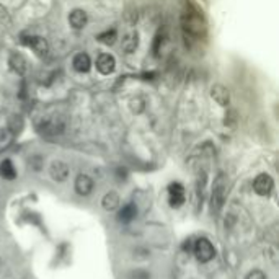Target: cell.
<instances>
[{"instance_id":"obj_1","label":"cell","mask_w":279,"mask_h":279,"mask_svg":"<svg viewBox=\"0 0 279 279\" xmlns=\"http://www.w3.org/2000/svg\"><path fill=\"white\" fill-rule=\"evenodd\" d=\"M181 26H183L185 36H191L194 39H201L206 35V21L203 15L194 8H188L181 17Z\"/></svg>"},{"instance_id":"obj_2","label":"cell","mask_w":279,"mask_h":279,"mask_svg":"<svg viewBox=\"0 0 279 279\" xmlns=\"http://www.w3.org/2000/svg\"><path fill=\"white\" fill-rule=\"evenodd\" d=\"M225 196H227V180L225 176L219 173L217 178L214 180V186H212V196H211V206L214 212H219L222 206L225 203Z\"/></svg>"},{"instance_id":"obj_3","label":"cell","mask_w":279,"mask_h":279,"mask_svg":"<svg viewBox=\"0 0 279 279\" xmlns=\"http://www.w3.org/2000/svg\"><path fill=\"white\" fill-rule=\"evenodd\" d=\"M194 255L201 263H207L216 257V250H214L212 243L207 239H199L194 243Z\"/></svg>"},{"instance_id":"obj_4","label":"cell","mask_w":279,"mask_h":279,"mask_svg":"<svg viewBox=\"0 0 279 279\" xmlns=\"http://www.w3.org/2000/svg\"><path fill=\"white\" fill-rule=\"evenodd\" d=\"M273 186H274V181L268 173L258 175L253 181V189L260 196H268V194L273 191Z\"/></svg>"},{"instance_id":"obj_5","label":"cell","mask_w":279,"mask_h":279,"mask_svg":"<svg viewBox=\"0 0 279 279\" xmlns=\"http://www.w3.org/2000/svg\"><path fill=\"white\" fill-rule=\"evenodd\" d=\"M211 98L216 101L219 106H229L230 103V92L229 88L221 85V83H216V85L211 87Z\"/></svg>"},{"instance_id":"obj_6","label":"cell","mask_w":279,"mask_h":279,"mask_svg":"<svg viewBox=\"0 0 279 279\" xmlns=\"http://www.w3.org/2000/svg\"><path fill=\"white\" fill-rule=\"evenodd\" d=\"M26 44L28 48L33 49V53L39 57H46L48 56V51H49V46H48V41H46L43 36H30L26 38Z\"/></svg>"},{"instance_id":"obj_7","label":"cell","mask_w":279,"mask_h":279,"mask_svg":"<svg viewBox=\"0 0 279 279\" xmlns=\"http://www.w3.org/2000/svg\"><path fill=\"white\" fill-rule=\"evenodd\" d=\"M116 67V59L114 56L111 54H100L98 59H96V69H98L100 74H103V75H110V74H113Z\"/></svg>"},{"instance_id":"obj_8","label":"cell","mask_w":279,"mask_h":279,"mask_svg":"<svg viewBox=\"0 0 279 279\" xmlns=\"http://www.w3.org/2000/svg\"><path fill=\"white\" fill-rule=\"evenodd\" d=\"M168 194H170V206L171 207H180L185 203V188L181 183H171L168 186Z\"/></svg>"},{"instance_id":"obj_9","label":"cell","mask_w":279,"mask_h":279,"mask_svg":"<svg viewBox=\"0 0 279 279\" xmlns=\"http://www.w3.org/2000/svg\"><path fill=\"white\" fill-rule=\"evenodd\" d=\"M49 175L54 181H66L69 176V167L67 164L60 160H54L49 167Z\"/></svg>"},{"instance_id":"obj_10","label":"cell","mask_w":279,"mask_h":279,"mask_svg":"<svg viewBox=\"0 0 279 279\" xmlns=\"http://www.w3.org/2000/svg\"><path fill=\"white\" fill-rule=\"evenodd\" d=\"M93 189V180L88 175L80 173L75 178V191L80 194V196H88Z\"/></svg>"},{"instance_id":"obj_11","label":"cell","mask_w":279,"mask_h":279,"mask_svg":"<svg viewBox=\"0 0 279 279\" xmlns=\"http://www.w3.org/2000/svg\"><path fill=\"white\" fill-rule=\"evenodd\" d=\"M88 21V17H87V12L82 10V8H75V10H72L69 13V23H71L72 28H75V30H82V28H85Z\"/></svg>"},{"instance_id":"obj_12","label":"cell","mask_w":279,"mask_h":279,"mask_svg":"<svg viewBox=\"0 0 279 279\" xmlns=\"http://www.w3.org/2000/svg\"><path fill=\"white\" fill-rule=\"evenodd\" d=\"M10 67L15 71L18 75H25L26 71H28V60L23 54H18V53H13L10 56V60H8Z\"/></svg>"},{"instance_id":"obj_13","label":"cell","mask_w":279,"mask_h":279,"mask_svg":"<svg viewBox=\"0 0 279 279\" xmlns=\"http://www.w3.org/2000/svg\"><path fill=\"white\" fill-rule=\"evenodd\" d=\"M72 66L74 69H75L77 72H82L85 74L92 69V59L90 56H88L87 53H78L75 54V57H74L72 60Z\"/></svg>"},{"instance_id":"obj_14","label":"cell","mask_w":279,"mask_h":279,"mask_svg":"<svg viewBox=\"0 0 279 279\" xmlns=\"http://www.w3.org/2000/svg\"><path fill=\"white\" fill-rule=\"evenodd\" d=\"M137 216V207L136 204H126V206H123V209L118 212V221L119 222H124V224H128V222H131L136 219Z\"/></svg>"},{"instance_id":"obj_15","label":"cell","mask_w":279,"mask_h":279,"mask_svg":"<svg viewBox=\"0 0 279 279\" xmlns=\"http://www.w3.org/2000/svg\"><path fill=\"white\" fill-rule=\"evenodd\" d=\"M101 206H103L105 211H114L119 206V196L114 191L106 193L103 199H101Z\"/></svg>"},{"instance_id":"obj_16","label":"cell","mask_w":279,"mask_h":279,"mask_svg":"<svg viewBox=\"0 0 279 279\" xmlns=\"http://www.w3.org/2000/svg\"><path fill=\"white\" fill-rule=\"evenodd\" d=\"M0 175H2L5 180H15L17 178V170H15V167H13L12 160L7 159L0 164Z\"/></svg>"},{"instance_id":"obj_17","label":"cell","mask_w":279,"mask_h":279,"mask_svg":"<svg viewBox=\"0 0 279 279\" xmlns=\"http://www.w3.org/2000/svg\"><path fill=\"white\" fill-rule=\"evenodd\" d=\"M137 43H139V35L136 31H132V33H129L126 36V39L123 41V49L126 51V53H132V51H136Z\"/></svg>"},{"instance_id":"obj_18","label":"cell","mask_w":279,"mask_h":279,"mask_svg":"<svg viewBox=\"0 0 279 279\" xmlns=\"http://www.w3.org/2000/svg\"><path fill=\"white\" fill-rule=\"evenodd\" d=\"M116 38H118V35H116V30H108V31H105V33L98 35V41H100V43L106 44V46L114 44Z\"/></svg>"},{"instance_id":"obj_19","label":"cell","mask_w":279,"mask_h":279,"mask_svg":"<svg viewBox=\"0 0 279 279\" xmlns=\"http://www.w3.org/2000/svg\"><path fill=\"white\" fill-rule=\"evenodd\" d=\"M13 25V21H12V17H10V13H8V10L5 7L0 3V26H3V28H12Z\"/></svg>"},{"instance_id":"obj_20","label":"cell","mask_w":279,"mask_h":279,"mask_svg":"<svg viewBox=\"0 0 279 279\" xmlns=\"http://www.w3.org/2000/svg\"><path fill=\"white\" fill-rule=\"evenodd\" d=\"M245 279H266V276H264V273L260 271V269H253V271L246 274Z\"/></svg>"},{"instance_id":"obj_21","label":"cell","mask_w":279,"mask_h":279,"mask_svg":"<svg viewBox=\"0 0 279 279\" xmlns=\"http://www.w3.org/2000/svg\"><path fill=\"white\" fill-rule=\"evenodd\" d=\"M150 276H149V273L146 271H136L131 274V279H149Z\"/></svg>"},{"instance_id":"obj_22","label":"cell","mask_w":279,"mask_h":279,"mask_svg":"<svg viewBox=\"0 0 279 279\" xmlns=\"http://www.w3.org/2000/svg\"><path fill=\"white\" fill-rule=\"evenodd\" d=\"M235 111H230V113H229V116H225V124H229L230 123V121H234V123H235Z\"/></svg>"}]
</instances>
